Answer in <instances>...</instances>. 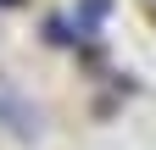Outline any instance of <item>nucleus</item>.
Listing matches in <instances>:
<instances>
[{"label":"nucleus","instance_id":"1","mask_svg":"<svg viewBox=\"0 0 156 150\" xmlns=\"http://www.w3.org/2000/svg\"><path fill=\"white\" fill-rule=\"evenodd\" d=\"M0 6H17V0H0Z\"/></svg>","mask_w":156,"mask_h":150}]
</instances>
